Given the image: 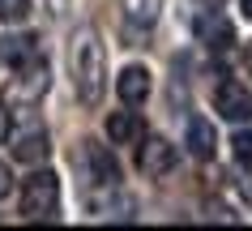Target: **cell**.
Segmentation results:
<instances>
[{"instance_id": "5", "label": "cell", "mask_w": 252, "mask_h": 231, "mask_svg": "<svg viewBox=\"0 0 252 231\" xmlns=\"http://www.w3.org/2000/svg\"><path fill=\"white\" fill-rule=\"evenodd\" d=\"M116 95L124 99V107H141L150 99V68L146 65H128V68H120V77H116Z\"/></svg>"}, {"instance_id": "9", "label": "cell", "mask_w": 252, "mask_h": 231, "mask_svg": "<svg viewBox=\"0 0 252 231\" xmlns=\"http://www.w3.org/2000/svg\"><path fill=\"white\" fill-rule=\"evenodd\" d=\"M86 167H90V176L98 180V184H116L120 180V167H116V159H111V150H98V146H90L86 141Z\"/></svg>"}, {"instance_id": "17", "label": "cell", "mask_w": 252, "mask_h": 231, "mask_svg": "<svg viewBox=\"0 0 252 231\" xmlns=\"http://www.w3.org/2000/svg\"><path fill=\"white\" fill-rule=\"evenodd\" d=\"M244 13H248V17H252V0H244Z\"/></svg>"}, {"instance_id": "3", "label": "cell", "mask_w": 252, "mask_h": 231, "mask_svg": "<svg viewBox=\"0 0 252 231\" xmlns=\"http://www.w3.org/2000/svg\"><path fill=\"white\" fill-rule=\"evenodd\" d=\"M175 167V146L167 137H141L137 141V171L150 180H162Z\"/></svg>"}, {"instance_id": "2", "label": "cell", "mask_w": 252, "mask_h": 231, "mask_svg": "<svg viewBox=\"0 0 252 231\" xmlns=\"http://www.w3.org/2000/svg\"><path fill=\"white\" fill-rule=\"evenodd\" d=\"M56 210H60V180H56V171H34L22 184V214L30 223H47V218H56Z\"/></svg>"}, {"instance_id": "11", "label": "cell", "mask_w": 252, "mask_h": 231, "mask_svg": "<svg viewBox=\"0 0 252 231\" xmlns=\"http://www.w3.org/2000/svg\"><path fill=\"white\" fill-rule=\"evenodd\" d=\"M158 9H162V0H124V13L133 22H141V26H150L158 17Z\"/></svg>"}, {"instance_id": "7", "label": "cell", "mask_w": 252, "mask_h": 231, "mask_svg": "<svg viewBox=\"0 0 252 231\" xmlns=\"http://www.w3.org/2000/svg\"><path fill=\"white\" fill-rule=\"evenodd\" d=\"M197 34H201V43H210V47H231V43H235V26H231L222 13H201L197 17Z\"/></svg>"}, {"instance_id": "18", "label": "cell", "mask_w": 252, "mask_h": 231, "mask_svg": "<svg viewBox=\"0 0 252 231\" xmlns=\"http://www.w3.org/2000/svg\"><path fill=\"white\" fill-rule=\"evenodd\" d=\"M0 137H4V116H0Z\"/></svg>"}, {"instance_id": "10", "label": "cell", "mask_w": 252, "mask_h": 231, "mask_svg": "<svg viewBox=\"0 0 252 231\" xmlns=\"http://www.w3.org/2000/svg\"><path fill=\"white\" fill-rule=\"evenodd\" d=\"M13 154H17V163H43V159H47V137H43V133H26V137H17Z\"/></svg>"}, {"instance_id": "6", "label": "cell", "mask_w": 252, "mask_h": 231, "mask_svg": "<svg viewBox=\"0 0 252 231\" xmlns=\"http://www.w3.org/2000/svg\"><path fill=\"white\" fill-rule=\"evenodd\" d=\"M107 137L120 141V146H133V141L146 137V120H141L137 111H111V116H107Z\"/></svg>"}, {"instance_id": "15", "label": "cell", "mask_w": 252, "mask_h": 231, "mask_svg": "<svg viewBox=\"0 0 252 231\" xmlns=\"http://www.w3.org/2000/svg\"><path fill=\"white\" fill-rule=\"evenodd\" d=\"M13 193V171H9V163H0V197H9Z\"/></svg>"}, {"instance_id": "12", "label": "cell", "mask_w": 252, "mask_h": 231, "mask_svg": "<svg viewBox=\"0 0 252 231\" xmlns=\"http://www.w3.org/2000/svg\"><path fill=\"white\" fill-rule=\"evenodd\" d=\"M26 17H30V0H0V22L17 26V22H26Z\"/></svg>"}, {"instance_id": "14", "label": "cell", "mask_w": 252, "mask_h": 231, "mask_svg": "<svg viewBox=\"0 0 252 231\" xmlns=\"http://www.w3.org/2000/svg\"><path fill=\"white\" fill-rule=\"evenodd\" d=\"M235 154H239V163H252V129L235 137Z\"/></svg>"}, {"instance_id": "4", "label": "cell", "mask_w": 252, "mask_h": 231, "mask_svg": "<svg viewBox=\"0 0 252 231\" xmlns=\"http://www.w3.org/2000/svg\"><path fill=\"white\" fill-rule=\"evenodd\" d=\"M214 111H218L222 120H231V124L252 120V90H244V86H235V82H222L214 90Z\"/></svg>"}, {"instance_id": "1", "label": "cell", "mask_w": 252, "mask_h": 231, "mask_svg": "<svg viewBox=\"0 0 252 231\" xmlns=\"http://www.w3.org/2000/svg\"><path fill=\"white\" fill-rule=\"evenodd\" d=\"M73 82H77V99L86 107H98L107 86V56L98 30H77L73 34Z\"/></svg>"}, {"instance_id": "8", "label": "cell", "mask_w": 252, "mask_h": 231, "mask_svg": "<svg viewBox=\"0 0 252 231\" xmlns=\"http://www.w3.org/2000/svg\"><path fill=\"white\" fill-rule=\"evenodd\" d=\"M184 141H188V150H192L197 159H214V150H218L214 124H210V120H201V116H192V120L184 124Z\"/></svg>"}, {"instance_id": "13", "label": "cell", "mask_w": 252, "mask_h": 231, "mask_svg": "<svg viewBox=\"0 0 252 231\" xmlns=\"http://www.w3.org/2000/svg\"><path fill=\"white\" fill-rule=\"evenodd\" d=\"M235 189H239V197L252 205V163H239V171H235Z\"/></svg>"}, {"instance_id": "16", "label": "cell", "mask_w": 252, "mask_h": 231, "mask_svg": "<svg viewBox=\"0 0 252 231\" xmlns=\"http://www.w3.org/2000/svg\"><path fill=\"white\" fill-rule=\"evenodd\" d=\"M73 4H77V0H56V9H60V13H68Z\"/></svg>"}]
</instances>
